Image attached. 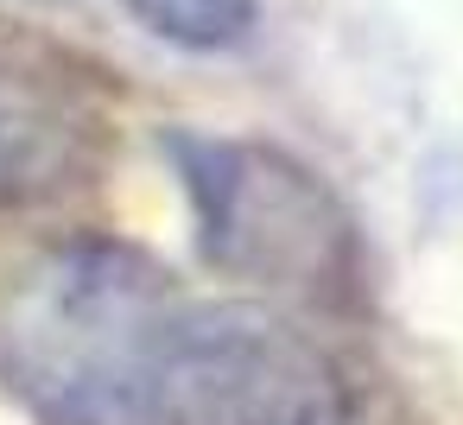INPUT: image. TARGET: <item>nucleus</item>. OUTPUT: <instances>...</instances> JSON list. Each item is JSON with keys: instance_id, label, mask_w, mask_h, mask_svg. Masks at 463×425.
Returning <instances> with one entry per match:
<instances>
[{"instance_id": "obj_1", "label": "nucleus", "mask_w": 463, "mask_h": 425, "mask_svg": "<svg viewBox=\"0 0 463 425\" xmlns=\"http://www.w3.org/2000/svg\"><path fill=\"white\" fill-rule=\"evenodd\" d=\"M184 298L128 241H64L0 298V381L45 425H153Z\"/></svg>"}, {"instance_id": "obj_2", "label": "nucleus", "mask_w": 463, "mask_h": 425, "mask_svg": "<svg viewBox=\"0 0 463 425\" xmlns=\"http://www.w3.org/2000/svg\"><path fill=\"white\" fill-rule=\"evenodd\" d=\"M165 146L178 159L203 254L216 267L324 305L355 292V273H362L355 235L317 172H305L292 153L260 140L172 134Z\"/></svg>"}, {"instance_id": "obj_3", "label": "nucleus", "mask_w": 463, "mask_h": 425, "mask_svg": "<svg viewBox=\"0 0 463 425\" xmlns=\"http://www.w3.org/2000/svg\"><path fill=\"white\" fill-rule=\"evenodd\" d=\"M153 425H355L343 374L286 317L260 305H203L178 317Z\"/></svg>"}, {"instance_id": "obj_4", "label": "nucleus", "mask_w": 463, "mask_h": 425, "mask_svg": "<svg viewBox=\"0 0 463 425\" xmlns=\"http://www.w3.org/2000/svg\"><path fill=\"white\" fill-rule=\"evenodd\" d=\"M102 153L109 121L77 83L0 52V216L77 197Z\"/></svg>"}, {"instance_id": "obj_5", "label": "nucleus", "mask_w": 463, "mask_h": 425, "mask_svg": "<svg viewBox=\"0 0 463 425\" xmlns=\"http://www.w3.org/2000/svg\"><path fill=\"white\" fill-rule=\"evenodd\" d=\"M121 7L165 45L184 52H229L248 39L260 0H121Z\"/></svg>"}]
</instances>
